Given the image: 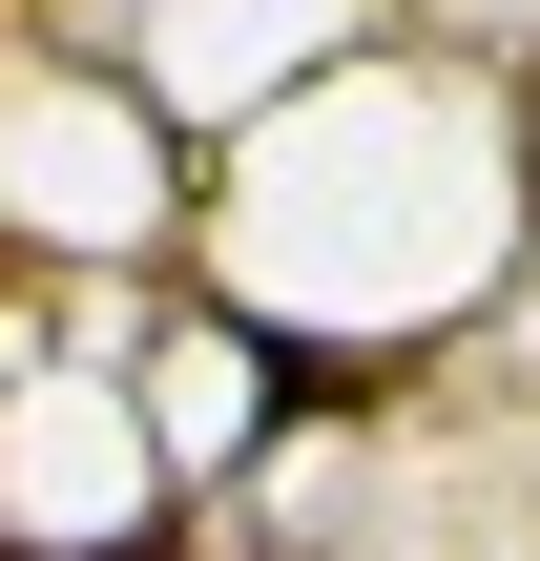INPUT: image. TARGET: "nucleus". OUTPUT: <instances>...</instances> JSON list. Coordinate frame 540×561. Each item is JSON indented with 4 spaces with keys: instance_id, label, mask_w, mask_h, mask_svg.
<instances>
[{
    "instance_id": "1",
    "label": "nucleus",
    "mask_w": 540,
    "mask_h": 561,
    "mask_svg": "<svg viewBox=\"0 0 540 561\" xmlns=\"http://www.w3.org/2000/svg\"><path fill=\"white\" fill-rule=\"evenodd\" d=\"M250 375H271V416H333V396H354V354H333V333H250Z\"/></svg>"
},
{
    "instance_id": "2",
    "label": "nucleus",
    "mask_w": 540,
    "mask_h": 561,
    "mask_svg": "<svg viewBox=\"0 0 540 561\" xmlns=\"http://www.w3.org/2000/svg\"><path fill=\"white\" fill-rule=\"evenodd\" d=\"M104 561H166V541H104Z\"/></svg>"
}]
</instances>
